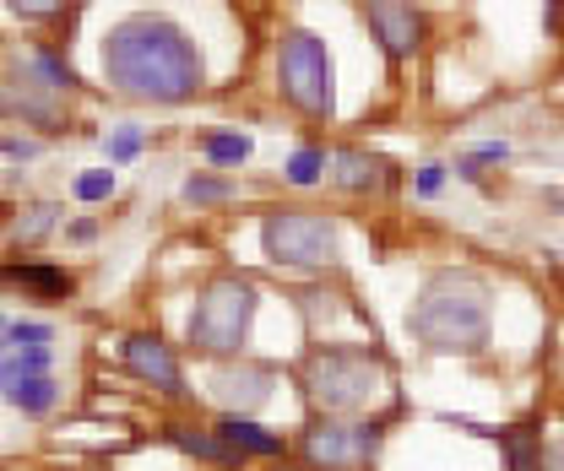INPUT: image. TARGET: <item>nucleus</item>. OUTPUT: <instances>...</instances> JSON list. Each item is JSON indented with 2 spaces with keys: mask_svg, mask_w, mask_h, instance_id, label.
I'll use <instances>...</instances> for the list:
<instances>
[{
  "mask_svg": "<svg viewBox=\"0 0 564 471\" xmlns=\"http://www.w3.org/2000/svg\"><path fill=\"white\" fill-rule=\"evenodd\" d=\"M104 76L141 103H185L202 92L207 66L191 33L158 11H137L109 28L104 39Z\"/></svg>",
  "mask_w": 564,
  "mask_h": 471,
  "instance_id": "f257e3e1",
  "label": "nucleus"
},
{
  "mask_svg": "<svg viewBox=\"0 0 564 471\" xmlns=\"http://www.w3.org/2000/svg\"><path fill=\"white\" fill-rule=\"evenodd\" d=\"M413 331L429 352H484L489 287L473 271H434L413 304Z\"/></svg>",
  "mask_w": 564,
  "mask_h": 471,
  "instance_id": "f03ea898",
  "label": "nucleus"
},
{
  "mask_svg": "<svg viewBox=\"0 0 564 471\" xmlns=\"http://www.w3.org/2000/svg\"><path fill=\"white\" fill-rule=\"evenodd\" d=\"M250 320H256V287L245 276H217V282L202 287L185 337L207 358H228V352H239V341L250 337Z\"/></svg>",
  "mask_w": 564,
  "mask_h": 471,
  "instance_id": "7ed1b4c3",
  "label": "nucleus"
},
{
  "mask_svg": "<svg viewBox=\"0 0 564 471\" xmlns=\"http://www.w3.org/2000/svg\"><path fill=\"white\" fill-rule=\"evenodd\" d=\"M380 385H386V369L352 347H326L304 363V391L326 412H358L380 396Z\"/></svg>",
  "mask_w": 564,
  "mask_h": 471,
  "instance_id": "20e7f679",
  "label": "nucleus"
},
{
  "mask_svg": "<svg viewBox=\"0 0 564 471\" xmlns=\"http://www.w3.org/2000/svg\"><path fill=\"white\" fill-rule=\"evenodd\" d=\"M278 87L299 114H310V120H326L332 114V103H337L332 55H326V44L310 28H293L278 44Z\"/></svg>",
  "mask_w": 564,
  "mask_h": 471,
  "instance_id": "39448f33",
  "label": "nucleus"
},
{
  "mask_svg": "<svg viewBox=\"0 0 564 471\" xmlns=\"http://www.w3.org/2000/svg\"><path fill=\"white\" fill-rule=\"evenodd\" d=\"M261 250L278 266H326L337 255V228L315 211H272L261 222Z\"/></svg>",
  "mask_w": 564,
  "mask_h": 471,
  "instance_id": "423d86ee",
  "label": "nucleus"
},
{
  "mask_svg": "<svg viewBox=\"0 0 564 471\" xmlns=\"http://www.w3.org/2000/svg\"><path fill=\"white\" fill-rule=\"evenodd\" d=\"M375 445H380L375 423H315L299 439L310 471H364L375 461Z\"/></svg>",
  "mask_w": 564,
  "mask_h": 471,
  "instance_id": "0eeeda50",
  "label": "nucleus"
},
{
  "mask_svg": "<svg viewBox=\"0 0 564 471\" xmlns=\"http://www.w3.org/2000/svg\"><path fill=\"white\" fill-rule=\"evenodd\" d=\"M120 358H126V369H131L137 380L158 385L163 396H185V374H180V358L169 352V341L137 331V337L120 341Z\"/></svg>",
  "mask_w": 564,
  "mask_h": 471,
  "instance_id": "6e6552de",
  "label": "nucleus"
},
{
  "mask_svg": "<svg viewBox=\"0 0 564 471\" xmlns=\"http://www.w3.org/2000/svg\"><path fill=\"white\" fill-rule=\"evenodd\" d=\"M364 17H369V28H375V39L386 44L391 61H408L423 44V17L408 0H364Z\"/></svg>",
  "mask_w": 564,
  "mask_h": 471,
  "instance_id": "1a4fd4ad",
  "label": "nucleus"
},
{
  "mask_svg": "<svg viewBox=\"0 0 564 471\" xmlns=\"http://www.w3.org/2000/svg\"><path fill=\"white\" fill-rule=\"evenodd\" d=\"M272 369L267 363H239V369H223L217 380H212V391H217V402H228L234 417H245V412H256V406L272 396Z\"/></svg>",
  "mask_w": 564,
  "mask_h": 471,
  "instance_id": "9d476101",
  "label": "nucleus"
},
{
  "mask_svg": "<svg viewBox=\"0 0 564 471\" xmlns=\"http://www.w3.org/2000/svg\"><path fill=\"white\" fill-rule=\"evenodd\" d=\"M212 434H217V439H223V445H228L239 461H245V456H282V450H288V445H282V434H267L261 423L234 417V412H228V417H223Z\"/></svg>",
  "mask_w": 564,
  "mask_h": 471,
  "instance_id": "9b49d317",
  "label": "nucleus"
},
{
  "mask_svg": "<svg viewBox=\"0 0 564 471\" xmlns=\"http://www.w3.org/2000/svg\"><path fill=\"white\" fill-rule=\"evenodd\" d=\"M332 163H337V168H332V179H337L343 190H375V185H386V163H380V157H369V152H358V146L337 152Z\"/></svg>",
  "mask_w": 564,
  "mask_h": 471,
  "instance_id": "f8f14e48",
  "label": "nucleus"
},
{
  "mask_svg": "<svg viewBox=\"0 0 564 471\" xmlns=\"http://www.w3.org/2000/svg\"><path fill=\"white\" fill-rule=\"evenodd\" d=\"M61 396V385L50 380V374H28V380H17V385H6V402L17 406V412H28V417H39V412H50Z\"/></svg>",
  "mask_w": 564,
  "mask_h": 471,
  "instance_id": "ddd939ff",
  "label": "nucleus"
},
{
  "mask_svg": "<svg viewBox=\"0 0 564 471\" xmlns=\"http://www.w3.org/2000/svg\"><path fill=\"white\" fill-rule=\"evenodd\" d=\"M6 276H17L28 293H39V298H70L76 293V276L61 266H11Z\"/></svg>",
  "mask_w": 564,
  "mask_h": 471,
  "instance_id": "4468645a",
  "label": "nucleus"
},
{
  "mask_svg": "<svg viewBox=\"0 0 564 471\" xmlns=\"http://www.w3.org/2000/svg\"><path fill=\"white\" fill-rule=\"evenodd\" d=\"M169 439H174L185 456H202V461H217V467H245V461H239V456H234V450H228L217 434H191L185 423H169Z\"/></svg>",
  "mask_w": 564,
  "mask_h": 471,
  "instance_id": "2eb2a0df",
  "label": "nucleus"
},
{
  "mask_svg": "<svg viewBox=\"0 0 564 471\" xmlns=\"http://www.w3.org/2000/svg\"><path fill=\"white\" fill-rule=\"evenodd\" d=\"M28 374H50V347H17L6 363H0V391L28 380Z\"/></svg>",
  "mask_w": 564,
  "mask_h": 471,
  "instance_id": "dca6fc26",
  "label": "nucleus"
},
{
  "mask_svg": "<svg viewBox=\"0 0 564 471\" xmlns=\"http://www.w3.org/2000/svg\"><path fill=\"white\" fill-rule=\"evenodd\" d=\"M321 174H326V152H321V146H299V152L288 157V185L310 190V185H321Z\"/></svg>",
  "mask_w": 564,
  "mask_h": 471,
  "instance_id": "f3484780",
  "label": "nucleus"
},
{
  "mask_svg": "<svg viewBox=\"0 0 564 471\" xmlns=\"http://www.w3.org/2000/svg\"><path fill=\"white\" fill-rule=\"evenodd\" d=\"M202 152L217 168H239L250 157V135H202Z\"/></svg>",
  "mask_w": 564,
  "mask_h": 471,
  "instance_id": "a211bd4d",
  "label": "nucleus"
},
{
  "mask_svg": "<svg viewBox=\"0 0 564 471\" xmlns=\"http://www.w3.org/2000/svg\"><path fill=\"white\" fill-rule=\"evenodd\" d=\"M50 228H55V206H33V211L11 228V239H17V244H39Z\"/></svg>",
  "mask_w": 564,
  "mask_h": 471,
  "instance_id": "6ab92c4d",
  "label": "nucleus"
},
{
  "mask_svg": "<svg viewBox=\"0 0 564 471\" xmlns=\"http://www.w3.org/2000/svg\"><path fill=\"white\" fill-rule=\"evenodd\" d=\"M115 196V168H87L76 179V201H109Z\"/></svg>",
  "mask_w": 564,
  "mask_h": 471,
  "instance_id": "aec40b11",
  "label": "nucleus"
},
{
  "mask_svg": "<svg viewBox=\"0 0 564 471\" xmlns=\"http://www.w3.org/2000/svg\"><path fill=\"white\" fill-rule=\"evenodd\" d=\"M228 196H234V185H228V179H207V174H196V179H185V201H196V206L228 201Z\"/></svg>",
  "mask_w": 564,
  "mask_h": 471,
  "instance_id": "412c9836",
  "label": "nucleus"
},
{
  "mask_svg": "<svg viewBox=\"0 0 564 471\" xmlns=\"http://www.w3.org/2000/svg\"><path fill=\"white\" fill-rule=\"evenodd\" d=\"M33 70L44 76V87H76V70H70L61 55H50V50H39V55H33Z\"/></svg>",
  "mask_w": 564,
  "mask_h": 471,
  "instance_id": "4be33fe9",
  "label": "nucleus"
},
{
  "mask_svg": "<svg viewBox=\"0 0 564 471\" xmlns=\"http://www.w3.org/2000/svg\"><path fill=\"white\" fill-rule=\"evenodd\" d=\"M50 326L44 320H17V326H6V347H50Z\"/></svg>",
  "mask_w": 564,
  "mask_h": 471,
  "instance_id": "5701e85b",
  "label": "nucleus"
},
{
  "mask_svg": "<svg viewBox=\"0 0 564 471\" xmlns=\"http://www.w3.org/2000/svg\"><path fill=\"white\" fill-rule=\"evenodd\" d=\"M505 450H510V471H543V456H538V445H532V439L505 434Z\"/></svg>",
  "mask_w": 564,
  "mask_h": 471,
  "instance_id": "b1692460",
  "label": "nucleus"
},
{
  "mask_svg": "<svg viewBox=\"0 0 564 471\" xmlns=\"http://www.w3.org/2000/svg\"><path fill=\"white\" fill-rule=\"evenodd\" d=\"M17 17H28V22H50V17H61L70 0H6Z\"/></svg>",
  "mask_w": 564,
  "mask_h": 471,
  "instance_id": "393cba45",
  "label": "nucleus"
},
{
  "mask_svg": "<svg viewBox=\"0 0 564 471\" xmlns=\"http://www.w3.org/2000/svg\"><path fill=\"white\" fill-rule=\"evenodd\" d=\"M137 152H141V131H137V125H126V131L109 135V163H131Z\"/></svg>",
  "mask_w": 564,
  "mask_h": 471,
  "instance_id": "a878e982",
  "label": "nucleus"
},
{
  "mask_svg": "<svg viewBox=\"0 0 564 471\" xmlns=\"http://www.w3.org/2000/svg\"><path fill=\"white\" fill-rule=\"evenodd\" d=\"M440 185H445V168L440 163H429L419 174V196H440Z\"/></svg>",
  "mask_w": 564,
  "mask_h": 471,
  "instance_id": "bb28decb",
  "label": "nucleus"
},
{
  "mask_svg": "<svg viewBox=\"0 0 564 471\" xmlns=\"http://www.w3.org/2000/svg\"><path fill=\"white\" fill-rule=\"evenodd\" d=\"M93 233H98V228H93V222H76V228H70V244H87V239H93Z\"/></svg>",
  "mask_w": 564,
  "mask_h": 471,
  "instance_id": "cd10ccee",
  "label": "nucleus"
},
{
  "mask_svg": "<svg viewBox=\"0 0 564 471\" xmlns=\"http://www.w3.org/2000/svg\"><path fill=\"white\" fill-rule=\"evenodd\" d=\"M549 471H564V445H554V450H549Z\"/></svg>",
  "mask_w": 564,
  "mask_h": 471,
  "instance_id": "c85d7f7f",
  "label": "nucleus"
},
{
  "mask_svg": "<svg viewBox=\"0 0 564 471\" xmlns=\"http://www.w3.org/2000/svg\"><path fill=\"white\" fill-rule=\"evenodd\" d=\"M0 331H6V315H0Z\"/></svg>",
  "mask_w": 564,
  "mask_h": 471,
  "instance_id": "c756f323",
  "label": "nucleus"
}]
</instances>
